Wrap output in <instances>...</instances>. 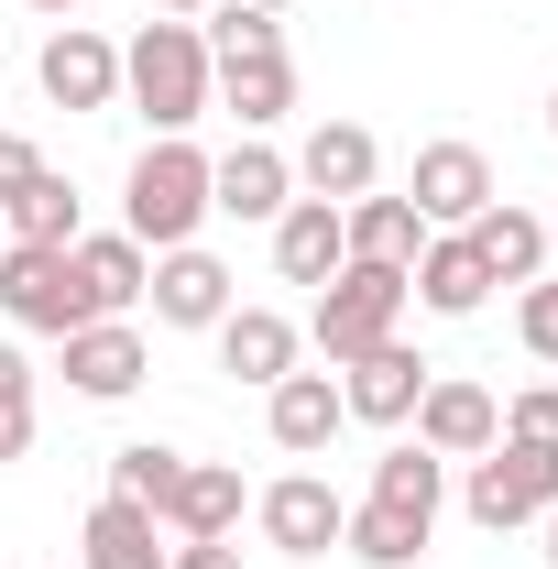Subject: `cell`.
I'll use <instances>...</instances> for the list:
<instances>
[{"instance_id":"6","label":"cell","mask_w":558,"mask_h":569,"mask_svg":"<svg viewBox=\"0 0 558 569\" xmlns=\"http://www.w3.org/2000/svg\"><path fill=\"white\" fill-rule=\"evenodd\" d=\"M406 198H417L427 230H471V219H482L504 187H492V153H482V142H417V176H406Z\"/></svg>"},{"instance_id":"15","label":"cell","mask_w":558,"mask_h":569,"mask_svg":"<svg viewBox=\"0 0 558 569\" xmlns=\"http://www.w3.org/2000/svg\"><path fill=\"white\" fill-rule=\"evenodd\" d=\"M427 372H438V361H417L406 340H372L361 361H340V406L361 427H406V417H417V395H427Z\"/></svg>"},{"instance_id":"21","label":"cell","mask_w":558,"mask_h":569,"mask_svg":"<svg viewBox=\"0 0 558 569\" xmlns=\"http://www.w3.org/2000/svg\"><path fill=\"white\" fill-rule=\"evenodd\" d=\"M241 471L230 460H187L176 493H165V537H241Z\"/></svg>"},{"instance_id":"28","label":"cell","mask_w":558,"mask_h":569,"mask_svg":"<svg viewBox=\"0 0 558 569\" xmlns=\"http://www.w3.org/2000/svg\"><path fill=\"white\" fill-rule=\"evenodd\" d=\"M198 44H209V67H241V56H285V22L275 11H241V0H209Z\"/></svg>"},{"instance_id":"18","label":"cell","mask_w":558,"mask_h":569,"mask_svg":"<svg viewBox=\"0 0 558 569\" xmlns=\"http://www.w3.org/2000/svg\"><path fill=\"white\" fill-rule=\"evenodd\" d=\"M296 351H307V340H296V318H285V307H230V318H219V372H230V383H252V395L285 383Z\"/></svg>"},{"instance_id":"24","label":"cell","mask_w":558,"mask_h":569,"mask_svg":"<svg viewBox=\"0 0 558 569\" xmlns=\"http://www.w3.org/2000/svg\"><path fill=\"white\" fill-rule=\"evenodd\" d=\"M340 230H350V263H417V241H427V219H417V198H350L340 209Z\"/></svg>"},{"instance_id":"2","label":"cell","mask_w":558,"mask_h":569,"mask_svg":"<svg viewBox=\"0 0 558 569\" xmlns=\"http://www.w3.org/2000/svg\"><path fill=\"white\" fill-rule=\"evenodd\" d=\"M198 219H209V153L187 132H153L121 176V230L142 252H176V241H198Z\"/></svg>"},{"instance_id":"8","label":"cell","mask_w":558,"mask_h":569,"mask_svg":"<svg viewBox=\"0 0 558 569\" xmlns=\"http://www.w3.org/2000/svg\"><path fill=\"white\" fill-rule=\"evenodd\" d=\"M417 449H438V460H482L492 438H504V395H482L471 372H427V395H417Z\"/></svg>"},{"instance_id":"7","label":"cell","mask_w":558,"mask_h":569,"mask_svg":"<svg viewBox=\"0 0 558 569\" xmlns=\"http://www.w3.org/2000/svg\"><path fill=\"white\" fill-rule=\"evenodd\" d=\"M252 526H263V548H285V559H329L350 526V503L318 482V471H285V482H263L252 493Z\"/></svg>"},{"instance_id":"30","label":"cell","mask_w":558,"mask_h":569,"mask_svg":"<svg viewBox=\"0 0 558 569\" xmlns=\"http://www.w3.org/2000/svg\"><path fill=\"white\" fill-rule=\"evenodd\" d=\"M515 329H526V351H537V361H558V274L515 284Z\"/></svg>"},{"instance_id":"12","label":"cell","mask_w":558,"mask_h":569,"mask_svg":"<svg viewBox=\"0 0 558 569\" xmlns=\"http://www.w3.org/2000/svg\"><path fill=\"white\" fill-rule=\"evenodd\" d=\"M285 198H296V164H285L263 132H241L230 153H209V209L219 219H263V230H275Z\"/></svg>"},{"instance_id":"26","label":"cell","mask_w":558,"mask_h":569,"mask_svg":"<svg viewBox=\"0 0 558 569\" xmlns=\"http://www.w3.org/2000/svg\"><path fill=\"white\" fill-rule=\"evenodd\" d=\"M372 503H395V515H427V526H438V503H449V460L417 449V438H395V449L372 460Z\"/></svg>"},{"instance_id":"23","label":"cell","mask_w":558,"mask_h":569,"mask_svg":"<svg viewBox=\"0 0 558 569\" xmlns=\"http://www.w3.org/2000/svg\"><path fill=\"white\" fill-rule=\"evenodd\" d=\"M209 110H230L241 132H275L285 110H296V56H241V67H219Z\"/></svg>"},{"instance_id":"9","label":"cell","mask_w":558,"mask_h":569,"mask_svg":"<svg viewBox=\"0 0 558 569\" xmlns=\"http://www.w3.org/2000/svg\"><path fill=\"white\" fill-rule=\"evenodd\" d=\"M56 351H67V395H88V406H121V395H142V372H153L132 318H88V329H67Z\"/></svg>"},{"instance_id":"33","label":"cell","mask_w":558,"mask_h":569,"mask_svg":"<svg viewBox=\"0 0 558 569\" xmlns=\"http://www.w3.org/2000/svg\"><path fill=\"white\" fill-rule=\"evenodd\" d=\"M165 569H241V548H230V537H176Z\"/></svg>"},{"instance_id":"22","label":"cell","mask_w":558,"mask_h":569,"mask_svg":"<svg viewBox=\"0 0 558 569\" xmlns=\"http://www.w3.org/2000/svg\"><path fill=\"white\" fill-rule=\"evenodd\" d=\"M471 252H482L492 284H537V274H548V219L515 209V198H492V209L471 219Z\"/></svg>"},{"instance_id":"31","label":"cell","mask_w":558,"mask_h":569,"mask_svg":"<svg viewBox=\"0 0 558 569\" xmlns=\"http://www.w3.org/2000/svg\"><path fill=\"white\" fill-rule=\"evenodd\" d=\"M504 438H537V449H558V383H526V395L504 406Z\"/></svg>"},{"instance_id":"20","label":"cell","mask_w":558,"mask_h":569,"mask_svg":"<svg viewBox=\"0 0 558 569\" xmlns=\"http://www.w3.org/2000/svg\"><path fill=\"white\" fill-rule=\"evenodd\" d=\"M340 263H350L340 209H329V198H285V219H275V274L285 284H329Z\"/></svg>"},{"instance_id":"5","label":"cell","mask_w":558,"mask_h":569,"mask_svg":"<svg viewBox=\"0 0 558 569\" xmlns=\"http://www.w3.org/2000/svg\"><path fill=\"white\" fill-rule=\"evenodd\" d=\"M0 318H11V329H33V340L88 329V296H77L67 252H44V241H0Z\"/></svg>"},{"instance_id":"29","label":"cell","mask_w":558,"mask_h":569,"mask_svg":"<svg viewBox=\"0 0 558 569\" xmlns=\"http://www.w3.org/2000/svg\"><path fill=\"white\" fill-rule=\"evenodd\" d=\"M176 471H187V449H165V438L110 449V493H121V503H153V515H165V493H176Z\"/></svg>"},{"instance_id":"17","label":"cell","mask_w":558,"mask_h":569,"mask_svg":"<svg viewBox=\"0 0 558 569\" xmlns=\"http://www.w3.org/2000/svg\"><path fill=\"white\" fill-rule=\"evenodd\" d=\"M263 427H275V449H285V460H318V449H329V438L350 427L340 372H285V383H263Z\"/></svg>"},{"instance_id":"1","label":"cell","mask_w":558,"mask_h":569,"mask_svg":"<svg viewBox=\"0 0 558 569\" xmlns=\"http://www.w3.org/2000/svg\"><path fill=\"white\" fill-rule=\"evenodd\" d=\"M209 77L219 67H209V44H198V22H165L153 11L132 44H121V99H132L153 132H198L209 121Z\"/></svg>"},{"instance_id":"13","label":"cell","mask_w":558,"mask_h":569,"mask_svg":"<svg viewBox=\"0 0 558 569\" xmlns=\"http://www.w3.org/2000/svg\"><path fill=\"white\" fill-rule=\"evenodd\" d=\"M153 318L165 329H219L230 318V263H219L209 241H176V252H153Z\"/></svg>"},{"instance_id":"27","label":"cell","mask_w":558,"mask_h":569,"mask_svg":"<svg viewBox=\"0 0 558 569\" xmlns=\"http://www.w3.org/2000/svg\"><path fill=\"white\" fill-rule=\"evenodd\" d=\"M0 219H11V241H44V252H67L77 230H88V219H77V187L56 176V164H44V176H33V187H22Z\"/></svg>"},{"instance_id":"10","label":"cell","mask_w":558,"mask_h":569,"mask_svg":"<svg viewBox=\"0 0 558 569\" xmlns=\"http://www.w3.org/2000/svg\"><path fill=\"white\" fill-rule=\"evenodd\" d=\"M296 164V198H329V209H350V198H372V176H383V142L361 132V121H318V132L285 153Z\"/></svg>"},{"instance_id":"3","label":"cell","mask_w":558,"mask_h":569,"mask_svg":"<svg viewBox=\"0 0 558 569\" xmlns=\"http://www.w3.org/2000/svg\"><path fill=\"white\" fill-rule=\"evenodd\" d=\"M395 329H406V274L395 263H340V274L318 284V307H307V340H318L329 372L361 361L372 340H395Z\"/></svg>"},{"instance_id":"19","label":"cell","mask_w":558,"mask_h":569,"mask_svg":"<svg viewBox=\"0 0 558 569\" xmlns=\"http://www.w3.org/2000/svg\"><path fill=\"white\" fill-rule=\"evenodd\" d=\"M77 569H165V515L99 493L88 503V537H77Z\"/></svg>"},{"instance_id":"39","label":"cell","mask_w":558,"mask_h":569,"mask_svg":"<svg viewBox=\"0 0 558 569\" xmlns=\"http://www.w3.org/2000/svg\"><path fill=\"white\" fill-rule=\"evenodd\" d=\"M241 11H296V0H241Z\"/></svg>"},{"instance_id":"38","label":"cell","mask_w":558,"mask_h":569,"mask_svg":"<svg viewBox=\"0 0 558 569\" xmlns=\"http://www.w3.org/2000/svg\"><path fill=\"white\" fill-rule=\"evenodd\" d=\"M548 569H558V503H548Z\"/></svg>"},{"instance_id":"36","label":"cell","mask_w":558,"mask_h":569,"mask_svg":"<svg viewBox=\"0 0 558 569\" xmlns=\"http://www.w3.org/2000/svg\"><path fill=\"white\" fill-rule=\"evenodd\" d=\"M153 11H165V22H198V11H209V0H153Z\"/></svg>"},{"instance_id":"35","label":"cell","mask_w":558,"mask_h":569,"mask_svg":"<svg viewBox=\"0 0 558 569\" xmlns=\"http://www.w3.org/2000/svg\"><path fill=\"white\" fill-rule=\"evenodd\" d=\"M33 449V406H0V460H22Z\"/></svg>"},{"instance_id":"14","label":"cell","mask_w":558,"mask_h":569,"mask_svg":"<svg viewBox=\"0 0 558 569\" xmlns=\"http://www.w3.org/2000/svg\"><path fill=\"white\" fill-rule=\"evenodd\" d=\"M67 274H77V296H88V318H132L142 284H153V252H142L132 230H77Z\"/></svg>"},{"instance_id":"4","label":"cell","mask_w":558,"mask_h":569,"mask_svg":"<svg viewBox=\"0 0 558 569\" xmlns=\"http://www.w3.org/2000/svg\"><path fill=\"white\" fill-rule=\"evenodd\" d=\"M460 503H471L482 537L537 526V515L558 503V449H537V438H492L482 460H471V482H460Z\"/></svg>"},{"instance_id":"25","label":"cell","mask_w":558,"mask_h":569,"mask_svg":"<svg viewBox=\"0 0 558 569\" xmlns=\"http://www.w3.org/2000/svg\"><path fill=\"white\" fill-rule=\"evenodd\" d=\"M427 537H438V526H427V515H395V503H350V526H340V548L361 569H417Z\"/></svg>"},{"instance_id":"37","label":"cell","mask_w":558,"mask_h":569,"mask_svg":"<svg viewBox=\"0 0 558 569\" xmlns=\"http://www.w3.org/2000/svg\"><path fill=\"white\" fill-rule=\"evenodd\" d=\"M22 11H44V22H67V11H88V0H22Z\"/></svg>"},{"instance_id":"34","label":"cell","mask_w":558,"mask_h":569,"mask_svg":"<svg viewBox=\"0 0 558 569\" xmlns=\"http://www.w3.org/2000/svg\"><path fill=\"white\" fill-rule=\"evenodd\" d=\"M0 406H33V361L11 351V340H0Z\"/></svg>"},{"instance_id":"16","label":"cell","mask_w":558,"mask_h":569,"mask_svg":"<svg viewBox=\"0 0 558 569\" xmlns=\"http://www.w3.org/2000/svg\"><path fill=\"white\" fill-rule=\"evenodd\" d=\"M406 296H417L427 318H482L492 274H482V252H471V230H427L417 263H406Z\"/></svg>"},{"instance_id":"40","label":"cell","mask_w":558,"mask_h":569,"mask_svg":"<svg viewBox=\"0 0 558 569\" xmlns=\"http://www.w3.org/2000/svg\"><path fill=\"white\" fill-rule=\"evenodd\" d=\"M548 132H558V88H548Z\"/></svg>"},{"instance_id":"11","label":"cell","mask_w":558,"mask_h":569,"mask_svg":"<svg viewBox=\"0 0 558 569\" xmlns=\"http://www.w3.org/2000/svg\"><path fill=\"white\" fill-rule=\"evenodd\" d=\"M33 77H44L56 110H110V99H121V44L88 33V22H56L44 56H33Z\"/></svg>"},{"instance_id":"32","label":"cell","mask_w":558,"mask_h":569,"mask_svg":"<svg viewBox=\"0 0 558 569\" xmlns=\"http://www.w3.org/2000/svg\"><path fill=\"white\" fill-rule=\"evenodd\" d=\"M33 176H44V153H33L22 132H0V209H11V198H22Z\"/></svg>"}]
</instances>
